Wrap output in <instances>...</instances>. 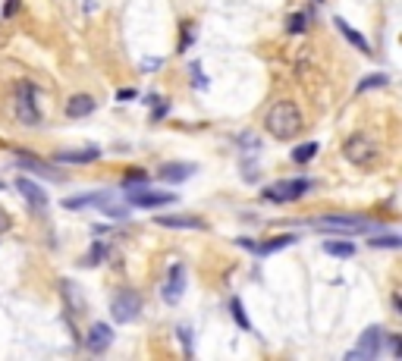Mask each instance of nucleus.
I'll list each match as a JSON object with an SVG mask.
<instances>
[{
	"instance_id": "1",
	"label": "nucleus",
	"mask_w": 402,
	"mask_h": 361,
	"mask_svg": "<svg viewBox=\"0 0 402 361\" xmlns=\"http://www.w3.org/2000/svg\"><path fill=\"white\" fill-rule=\"evenodd\" d=\"M264 129L274 139L289 141L305 129V117H302V110L292 101H276V104H270L268 117H264Z\"/></svg>"
},
{
	"instance_id": "2",
	"label": "nucleus",
	"mask_w": 402,
	"mask_h": 361,
	"mask_svg": "<svg viewBox=\"0 0 402 361\" xmlns=\"http://www.w3.org/2000/svg\"><path fill=\"white\" fill-rule=\"evenodd\" d=\"M308 226L314 229H327V233H343V236H352V233H377L383 229L380 223L365 220V217H352V214H340V217H314Z\"/></svg>"
},
{
	"instance_id": "3",
	"label": "nucleus",
	"mask_w": 402,
	"mask_h": 361,
	"mask_svg": "<svg viewBox=\"0 0 402 361\" xmlns=\"http://www.w3.org/2000/svg\"><path fill=\"white\" fill-rule=\"evenodd\" d=\"M123 195H126V205H132V207H167V205H176V195H173V192H154L145 179H139V183H123Z\"/></svg>"
},
{
	"instance_id": "4",
	"label": "nucleus",
	"mask_w": 402,
	"mask_h": 361,
	"mask_svg": "<svg viewBox=\"0 0 402 361\" xmlns=\"http://www.w3.org/2000/svg\"><path fill=\"white\" fill-rule=\"evenodd\" d=\"M16 119L25 126L41 123V110H38V89L32 82H19L16 85Z\"/></svg>"
},
{
	"instance_id": "5",
	"label": "nucleus",
	"mask_w": 402,
	"mask_h": 361,
	"mask_svg": "<svg viewBox=\"0 0 402 361\" xmlns=\"http://www.w3.org/2000/svg\"><path fill=\"white\" fill-rule=\"evenodd\" d=\"M139 311H142V295L135 292V289H119V292L113 295L110 314L117 324H132L135 317H139Z\"/></svg>"
},
{
	"instance_id": "6",
	"label": "nucleus",
	"mask_w": 402,
	"mask_h": 361,
	"mask_svg": "<svg viewBox=\"0 0 402 361\" xmlns=\"http://www.w3.org/2000/svg\"><path fill=\"white\" fill-rule=\"evenodd\" d=\"M308 189H311V179H283V183H276V185H268L261 195H264V201L286 205V201H298Z\"/></svg>"
},
{
	"instance_id": "7",
	"label": "nucleus",
	"mask_w": 402,
	"mask_h": 361,
	"mask_svg": "<svg viewBox=\"0 0 402 361\" xmlns=\"http://www.w3.org/2000/svg\"><path fill=\"white\" fill-rule=\"evenodd\" d=\"M343 154L349 157L352 163H362V167H368V163H371L374 157H377V145H374L371 135L355 132V135H349V139H346Z\"/></svg>"
},
{
	"instance_id": "8",
	"label": "nucleus",
	"mask_w": 402,
	"mask_h": 361,
	"mask_svg": "<svg viewBox=\"0 0 402 361\" xmlns=\"http://www.w3.org/2000/svg\"><path fill=\"white\" fill-rule=\"evenodd\" d=\"M380 342H383V330H380V327H368V330L358 336V346L346 355V361H362V358L371 361V358H377Z\"/></svg>"
},
{
	"instance_id": "9",
	"label": "nucleus",
	"mask_w": 402,
	"mask_h": 361,
	"mask_svg": "<svg viewBox=\"0 0 402 361\" xmlns=\"http://www.w3.org/2000/svg\"><path fill=\"white\" fill-rule=\"evenodd\" d=\"M16 189H19V195H23V198H25V205H32V207H35V214H45V211H47V205H51V198H47L45 185H38L35 179H29V176H19V183H16Z\"/></svg>"
},
{
	"instance_id": "10",
	"label": "nucleus",
	"mask_w": 402,
	"mask_h": 361,
	"mask_svg": "<svg viewBox=\"0 0 402 361\" xmlns=\"http://www.w3.org/2000/svg\"><path fill=\"white\" fill-rule=\"evenodd\" d=\"M182 292H186V267L173 264L170 267V277H167V286H164V302L167 305H179Z\"/></svg>"
},
{
	"instance_id": "11",
	"label": "nucleus",
	"mask_w": 402,
	"mask_h": 361,
	"mask_svg": "<svg viewBox=\"0 0 402 361\" xmlns=\"http://www.w3.org/2000/svg\"><path fill=\"white\" fill-rule=\"evenodd\" d=\"M110 342H113V330H110V324H95V327L88 330V336H85V346H88V352H91V355L107 352V349H110Z\"/></svg>"
},
{
	"instance_id": "12",
	"label": "nucleus",
	"mask_w": 402,
	"mask_h": 361,
	"mask_svg": "<svg viewBox=\"0 0 402 361\" xmlns=\"http://www.w3.org/2000/svg\"><path fill=\"white\" fill-rule=\"evenodd\" d=\"M154 223L167 229H208V223L201 217H189V214H161L154 217Z\"/></svg>"
},
{
	"instance_id": "13",
	"label": "nucleus",
	"mask_w": 402,
	"mask_h": 361,
	"mask_svg": "<svg viewBox=\"0 0 402 361\" xmlns=\"http://www.w3.org/2000/svg\"><path fill=\"white\" fill-rule=\"evenodd\" d=\"M19 167L23 170H32V173H38V176H45V179H63V170L54 167V163H41L35 154H19Z\"/></svg>"
},
{
	"instance_id": "14",
	"label": "nucleus",
	"mask_w": 402,
	"mask_h": 361,
	"mask_svg": "<svg viewBox=\"0 0 402 361\" xmlns=\"http://www.w3.org/2000/svg\"><path fill=\"white\" fill-rule=\"evenodd\" d=\"M107 201H113V192H88V195H75V198H63V207L67 211H82V207L88 205H107Z\"/></svg>"
},
{
	"instance_id": "15",
	"label": "nucleus",
	"mask_w": 402,
	"mask_h": 361,
	"mask_svg": "<svg viewBox=\"0 0 402 361\" xmlns=\"http://www.w3.org/2000/svg\"><path fill=\"white\" fill-rule=\"evenodd\" d=\"M101 157V148L88 145V148H79V151H60L54 154V163H91Z\"/></svg>"
},
{
	"instance_id": "16",
	"label": "nucleus",
	"mask_w": 402,
	"mask_h": 361,
	"mask_svg": "<svg viewBox=\"0 0 402 361\" xmlns=\"http://www.w3.org/2000/svg\"><path fill=\"white\" fill-rule=\"evenodd\" d=\"M192 173H195L192 163H164V167L157 170V176L164 179V183H170V185H176V183H182V179H189Z\"/></svg>"
},
{
	"instance_id": "17",
	"label": "nucleus",
	"mask_w": 402,
	"mask_h": 361,
	"mask_svg": "<svg viewBox=\"0 0 402 361\" xmlns=\"http://www.w3.org/2000/svg\"><path fill=\"white\" fill-rule=\"evenodd\" d=\"M95 107H97V104H95V97H91V95H73V97H69V104H67V117L82 119V117H88Z\"/></svg>"
},
{
	"instance_id": "18",
	"label": "nucleus",
	"mask_w": 402,
	"mask_h": 361,
	"mask_svg": "<svg viewBox=\"0 0 402 361\" xmlns=\"http://www.w3.org/2000/svg\"><path fill=\"white\" fill-rule=\"evenodd\" d=\"M336 29L343 32V35H346V41H349V45H355V47H358V51H362V54H371V45H368L365 38L358 35V32L352 29V25L346 23V19H336Z\"/></svg>"
},
{
	"instance_id": "19",
	"label": "nucleus",
	"mask_w": 402,
	"mask_h": 361,
	"mask_svg": "<svg viewBox=\"0 0 402 361\" xmlns=\"http://www.w3.org/2000/svg\"><path fill=\"white\" fill-rule=\"evenodd\" d=\"M324 251H327V255H333V258H352V255H355V242L327 239V242H324Z\"/></svg>"
},
{
	"instance_id": "20",
	"label": "nucleus",
	"mask_w": 402,
	"mask_h": 361,
	"mask_svg": "<svg viewBox=\"0 0 402 361\" xmlns=\"http://www.w3.org/2000/svg\"><path fill=\"white\" fill-rule=\"evenodd\" d=\"M314 154H318V145H314V141H305V145L292 148V163H298V167H302V163H308Z\"/></svg>"
},
{
	"instance_id": "21",
	"label": "nucleus",
	"mask_w": 402,
	"mask_h": 361,
	"mask_svg": "<svg viewBox=\"0 0 402 361\" xmlns=\"http://www.w3.org/2000/svg\"><path fill=\"white\" fill-rule=\"evenodd\" d=\"M296 242V236H276V239H270V242H264V245H258V255H274V251H280V248H286V245H292Z\"/></svg>"
},
{
	"instance_id": "22",
	"label": "nucleus",
	"mask_w": 402,
	"mask_h": 361,
	"mask_svg": "<svg viewBox=\"0 0 402 361\" xmlns=\"http://www.w3.org/2000/svg\"><path fill=\"white\" fill-rule=\"evenodd\" d=\"M387 75L383 73H377V75H365V79L358 82V89H355V95H365V91H371V89H380V85H387Z\"/></svg>"
},
{
	"instance_id": "23",
	"label": "nucleus",
	"mask_w": 402,
	"mask_h": 361,
	"mask_svg": "<svg viewBox=\"0 0 402 361\" xmlns=\"http://www.w3.org/2000/svg\"><path fill=\"white\" fill-rule=\"evenodd\" d=\"M230 311H233V317H236V324L242 327V330H252V321L246 317V308H242L239 299H230Z\"/></svg>"
},
{
	"instance_id": "24",
	"label": "nucleus",
	"mask_w": 402,
	"mask_h": 361,
	"mask_svg": "<svg viewBox=\"0 0 402 361\" xmlns=\"http://www.w3.org/2000/svg\"><path fill=\"white\" fill-rule=\"evenodd\" d=\"M399 242H402V239L393 236V233H390V236H371V239H368V245H371V248H399Z\"/></svg>"
},
{
	"instance_id": "25",
	"label": "nucleus",
	"mask_w": 402,
	"mask_h": 361,
	"mask_svg": "<svg viewBox=\"0 0 402 361\" xmlns=\"http://www.w3.org/2000/svg\"><path fill=\"white\" fill-rule=\"evenodd\" d=\"M305 25H308V19L302 13H296V16H289V23H286V32L289 35H302L305 32Z\"/></svg>"
},
{
	"instance_id": "26",
	"label": "nucleus",
	"mask_w": 402,
	"mask_h": 361,
	"mask_svg": "<svg viewBox=\"0 0 402 361\" xmlns=\"http://www.w3.org/2000/svg\"><path fill=\"white\" fill-rule=\"evenodd\" d=\"M104 258H107V245L95 242L91 245V251H88V258H85V264H101Z\"/></svg>"
},
{
	"instance_id": "27",
	"label": "nucleus",
	"mask_w": 402,
	"mask_h": 361,
	"mask_svg": "<svg viewBox=\"0 0 402 361\" xmlns=\"http://www.w3.org/2000/svg\"><path fill=\"white\" fill-rule=\"evenodd\" d=\"M101 211H104L107 217H117V220H126L129 211L123 205H113V201H107V205H101Z\"/></svg>"
},
{
	"instance_id": "28",
	"label": "nucleus",
	"mask_w": 402,
	"mask_h": 361,
	"mask_svg": "<svg viewBox=\"0 0 402 361\" xmlns=\"http://www.w3.org/2000/svg\"><path fill=\"white\" fill-rule=\"evenodd\" d=\"M179 339L186 346V355H192V333H189V327H179Z\"/></svg>"
},
{
	"instance_id": "29",
	"label": "nucleus",
	"mask_w": 402,
	"mask_h": 361,
	"mask_svg": "<svg viewBox=\"0 0 402 361\" xmlns=\"http://www.w3.org/2000/svg\"><path fill=\"white\" fill-rule=\"evenodd\" d=\"M16 13H19V0H7L3 3V19H13Z\"/></svg>"
},
{
	"instance_id": "30",
	"label": "nucleus",
	"mask_w": 402,
	"mask_h": 361,
	"mask_svg": "<svg viewBox=\"0 0 402 361\" xmlns=\"http://www.w3.org/2000/svg\"><path fill=\"white\" fill-rule=\"evenodd\" d=\"M10 226H13V220H10L7 207H0V236H3V233H10Z\"/></svg>"
},
{
	"instance_id": "31",
	"label": "nucleus",
	"mask_w": 402,
	"mask_h": 361,
	"mask_svg": "<svg viewBox=\"0 0 402 361\" xmlns=\"http://www.w3.org/2000/svg\"><path fill=\"white\" fill-rule=\"evenodd\" d=\"M139 179H145L142 170H129V173H126V183H139Z\"/></svg>"
},
{
	"instance_id": "32",
	"label": "nucleus",
	"mask_w": 402,
	"mask_h": 361,
	"mask_svg": "<svg viewBox=\"0 0 402 361\" xmlns=\"http://www.w3.org/2000/svg\"><path fill=\"white\" fill-rule=\"evenodd\" d=\"M135 91H117V101H132Z\"/></svg>"
},
{
	"instance_id": "33",
	"label": "nucleus",
	"mask_w": 402,
	"mask_h": 361,
	"mask_svg": "<svg viewBox=\"0 0 402 361\" xmlns=\"http://www.w3.org/2000/svg\"><path fill=\"white\" fill-rule=\"evenodd\" d=\"M239 245H242V248H258V242H255V239H239Z\"/></svg>"
},
{
	"instance_id": "34",
	"label": "nucleus",
	"mask_w": 402,
	"mask_h": 361,
	"mask_svg": "<svg viewBox=\"0 0 402 361\" xmlns=\"http://www.w3.org/2000/svg\"><path fill=\"white\" fill-rule=\"evenodd\" d=\"M3 189H7V185H3V179H0V192H3Z\"/></svg>"
}]
</instances>
